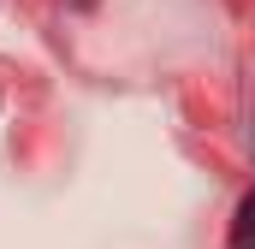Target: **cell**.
I'll list each match as a JSON object with an SVG mask.
<instances>
[{
    "mask_svg": "<svg viewBox=\"0 0 255 249\" xmlns=\"http://www.w3.org/2000/svg\"><path fill=\"white\" fill-rule=\"evenodd\" d=\"M226 249H255V190L238 202L232 214V232H226Z\"/></svg>",
    "mask_w": 255,
    "mask_h": 249,
    "instance_id": "cell-1",
    "label": "cell"
}]
</instances>
